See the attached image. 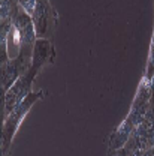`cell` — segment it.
<instances>
[{"instance_id": "obj_7", "label": "cell", "mask_w": 154, "mask_h": 156, "mask_svg": "<svg viewBox=\"0 0 154 156\" xmlns=\"http://www.w3.org/2000/svg\"><path fill=\"white\" fill-rule=\"evenodd\" d=\"M148 156H154V155H148Z\"/></svg>"}, {"instance_id": "obj_3", "label": "cell", "mask_w": 154, "mask_h": 156, "mask_svg": "<svg viewBox=\"0 0 154 156\" xmlns=\"http://www.w3.org/2000/svg\"><path fill=\"white\" fill-rule=\"evenodd\" d=\"M30 65H32V56L24 54V53H21L17 58L8 60L2 68V89H3V92H8L29 71Z\"/></svg>"}, {"instance_id": "obj_1", "label": "cell", "mask_w": 154, "mask_h": 156, "mask_svg": "<svg viewBox=\"0 0 154 156\" xmlns=\"http://www.w3.org/2000/svg\"><path fill=\"white\" fill-rule=\"evenodd\" d=\"M42 96V93L38 92V93H30L29 96H26V99L18 104L11 113L9 116L6 117L5 123H3V141H2V149H3V153L8 152L11 143H12V138L15 135L18 126L21 125V122L24 120V117L27 114V111L32 108V105L38 101V98Z\"/></svg>"}, {"instance_id": "obj_2", "label": "cell", "mask_w": 154, "mask_h": 156, "mask_svg": "<svg viewBox=\"0 0 154 156\" xmlns=\"http://www.w3.org/2000/svg\"><path fill=\"white\" fill-rule=\"evenodd\" d=\"M36 72H38V68L30 65V69L5 93V96H3V116L5 117L9 116V113L18 104H21L26 99V96H29L32 93L30 87H32V83H33V78L36 75Z\"/></svg>"}, {"instance_id": "obj_5", "label": "cell", "mask_w": 154, "mask_h": 156, "mask_svg": "<svg viewBox=\"0 0 154 156\" xmlns=\"http://www.w3.org/2000/svg\"><path fill=\"white\" fill-rule=\"evenodd\" d=\"M18 6H15L14 0H0V9H2V23H11L14 18V14Z\"/></svg>"}, {"instance_id": "obj_6", "label": "cell", "mask_w": 154, "mask_h": 156, "mask_svg": "<svg viewBox=\"0 0 154 156\" xmlns=\"http://www.w3.org/2000/svg\"><path fill=\"white\" fill-rule=\"evenodd\" d=\"M18 6L30 17L35 14L36 6H38V0H18Z\"/></svg>"}, {"instance_id": "obj_4", "label": "cell", "mask_w": 154, "mask_h": 156, "mask_svg": "<svg viewBox=\"0 0 154 156\" xmlns=\"http://www.w3.org/2000/svg\"><path fill=\"white\" fill-rule=\"evenodd\" d=\"M51 54V44L45 39H38L35 47H33V54H32V66L40 68L48 56Z\"/></svg>"}]
</instances>
